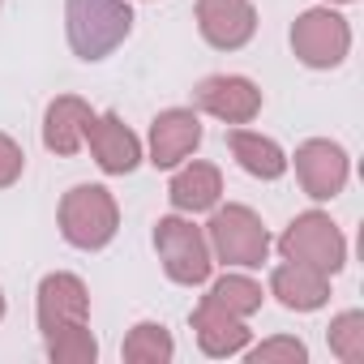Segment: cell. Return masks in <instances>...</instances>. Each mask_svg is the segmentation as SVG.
<instances>
[{
    "label": "cell",
    "mask_w": 364,
    "mask_h": 364,
    "mask_svg": "<svg viewBox=\"0 0 364 364\" xmlns=\"http://www.w3.org/2000/svg\"><path fill=\"white\" fill-rule=\"evenodd\" d=\"M0 321H5V291H0Z\"/></svg>",
    "instance_id": "25"
},
{
    "label": "cell",
    "mask_w": 364,
    "mask_h": 364,
    "mask_svg": "<svg viewBox=\"0 0 364 364\" xmlns=\"http://www.w3.org/2000/svg\"><path fill=\"white\" fill-rule=\"evenodd\" d=\"M270 296L287 313H317L330 300V274L304 262H283L270 270Z\"/></svg>",
    "instance_id": "14"
},
{
    "label": "cell",
    "mask_w": 364,
    "mask_h": 364,
    "mask_svg": "<svg viewBox=\"0 0 364 364\" xmlns=\"http://www.w3.org/2000/svg\"><path fill=\"white\" fill-rule=\"evenodd\" d=\"M228 150H232V159L253 176V180H279L291 163H287V150L274 141V137H266V133H253V129H232L228 133Z\"/></svg>",
    "instance_id": "17"
},
{
    "label": "cell",
    "mask_w": 364,
    "mask_h": 364,
    "mask_svg": "<svg viewBox=\"0 0 364 364\" xmlns=\"http://www.w3.org/2000/svg\"><path fill=\"white\" fill-rule=\"evenodd\" d=\"M86 146H90L95 163H99L107 176H129V171L141 163V141H137V133H133L116 112H103V116L90 120Z\"/></svg>",
    "instance_id": "12"
},
{
    "label": "cell",
    "mask_w": 364,
    "mask_h": 364,
    "mask_svg": "<svg viewBox=\"0 0 364 364\" xmlns=\"http://www.w3.org/2000/svg\"><path fill=\"white\" fill-rule=\"evenodd\" d=\"M287 163H296V180H300V189H304L313 202H334V198L347 189L351 159H347V150H343L338 141H330V137H309V141H300Z\"/></svg>",
    "instance_id": "8"
},
{
    "label": "cell",
    "mask_w": 364,
    "mask_h": 364,
    "mask_svg": "<svg viewBox=\"0 0 364 364\" xmlns=\"http://www.w3.org/2000/svg\"><path fill=\"white\" fill-rule=\"evenodd\" d=\"M189 326H193V334H198V347H202L206 355H215V360H232V355H240V351L249 347V338H253V330H249L245 317H236V313L210 304L206 296H202V304L193 309Z\"/></svg>",
    "instance_id": "13"
},
{
    "label": "cell",
    "mask_w": 364,
    "mask_h": 364,
    "mask_svg": "<svg viewBox=\"0 0 364 364\" xmlns=\"http://www.w3.org/2000/svg\"><path fill=\"white\" fill-rule=\"evenodd\" d=\"M22 171H26V150H22L9 133H0V189L18 185Z\"/></svg>",
    "instance_id": "23"
},
{
    "label": "cell",
    "mask_w": 364,
    "mask_h": 364,
    "mask_svg": "<svg viewBox=\"0 0 364 364\" xmlns=\"http://www.w3.org/2000/svg\"><path fill=\"white\" fill-rule=\"evenodd\" d=\"M198 31L219 52H240L257 35L253 0H198Z\"/></svg>",
    "instance_id": "11"
},
{
    "label": "cell",
    "mask_w": 364,
    "mask_h": 364,
    "mask_svg": "<svg viewBox=\"0 0 364 364\" xmlns=\"http://www.w3.org/2000/svg\"><path fill=\"white\" fill-rule=\"evenodd\" d=\"M56 223H60V236L82 249V253H99L116 240L120 232V206L112 198V189L103 185H73L65 198H60V210H56Z\"/></svg>",
    "instance_id": "2"
},
{
    "label": "cell",
    "mask_w": 364,
    "mask_h": 364,
    "mask_svg": "<svg viewBox=\"0 0 364 364\" xmlns=\"http://www.w3.org/2000/svg\"><path fill=\"white\" fill-rule=\"evenodd\" d=\"M0 5H5V0H0Z\"/></svg>",
    "instance_id": "26"
},
{
    "label": "cell",
    "mask_w": 364,
    "mask_h": 364,
    "mask_svg": "<svg viewBox=\"0 0 364 364\" xmlns=\"http://www.w3.org/2000/svg\"><path fill=\"white\" fill-rule=\"evenodd\" d=\"M223 198V171L215 163H202V159H185L180 171L171 176L167 185V202L176 215H202V210H215Z\"/></svg>",
    "instance_id": "15"
},
{
    "label": "cell",
    "mask_w": 364,
    "mask_h": 364,
    "mask_svg": "<svg viewBox=\"0 0 364 364\" xmlns=\"http://www.w3.org/2000/svg\"><path fill=\"white\" fill-rule=\"evenodd\" d=\"M154 253L163 262V274L180 287H202L215 270L206 232L189 215H163L154 223Z\"/></svg>",
    "instance_id": "4"
},
{
    "label": "cell",
    "mask_w": 364,
    "mask_h": 364,
    "mask_svg": "<svg viewBox=\"0 0 364 364\" xmlns=\"http://www.w3.org/2000/svg\"><path fill=\"white\" fill-rule=\"evenodd\" d=\"M202 232H206L210 257L223 262V266L257 270V266L270 257V232H266L262 215L249 210V206H240V202L215 206V210H210V223H206Z\"/></svg>",
    "instance_id": "3"
},
{
    "label": "cell",
    "mask_w": 364,
    "mask_h": 364,
    "mask_svg": "<svg viewBox=\"0 0 364 364\" xmlns=\"http://www.w3.org/2000/svg\"><path fill=\"white\" fill-rule=\"evenodd\" d=\"M95 116H99V112H95L86 99H77V95H56V99L48 103V112H43V146H48L52 154H60V159L77 154V150L86 146V129H90Z\"/></svg>",
    "instance_id": "16"
},
{
    "label": "cell",
    "mask_w": 364,
    "mask_h": 364,
    "mask_svg": "<svg viewBox=\"0 0 364 364\" xmlns=\"http://www.w3.org/2000/svg\"><path fill=\"white\" fill-rule=\"evenodd\" d=\"M193 103H198V112L236 129V124H249L262 116V86L245 73H210L198 82Z\"/></svg>",
    "instance_id": "9"
},
{
    "label": "cell",
    "mask_w": 364,
    "mask_h": 364,
    "mask_svg": "<svg viewBox=\"0 0 364 364\" xmlns=\"http://www.w3.org/2000/svg\"><path fill=\"white\" fill-rule=\"evenodd\" d=\"M249 364H304L309 360V347L291 334H274V338H262L257 347H245L240 351Z\"/></svg>",
    "instance_id": "22"
},
{
    "label": "cell",
    "mask_w": 364,
    "mask_h": 364,
    "mask_svg": "<svg viewBox=\"0 0 364 364\" xmlns=\"http://www.w3.org/2000/svg\"><path fill=\"white\" fill-rule=\"evenodd\" d=\"M124 360L129 364H167L176 355V343L167 334L163 321H137L129 334H124Z\"/></svg>",
    "instance_id": "18"
},
{
    "label": "cell",
    "mask_w": 364,
    "mask_h": 364,
    "mask_svg": "<svg viewBox=\"0 0 364 364\" xmlns=\"http://www.w3.org/2000/svg\"><path fill=\"white\" fill-rule=\"evenodd\" d=\"M35 317H39V334L43 343L65 334V330H82L90 326V291L77 274L69 270H52L39 279V300H35Z\"/></svg>",
    "instance_id": "7"
},
{
    "label": "cell",
    "mask_w": 364,
    "mask_h": 364,
    "mask_svg": "<svg viewBox=\"0 0 364 364\" xmlns=\"http://www.w3.org/2000/svg\"><path fill=\"white\" fill-rule=\"evenodd\" d=\"M279 253H283V262H304L326 274H338L347 266V236L338 232V223L326 210H304L283 228Z\"/></svg>",
    "instance_id": "5"
},
{
    "label": "cell",
    "mask_w": 364,
    "mask_h": 364,
    "mask_svg": "<svg viewBox=\"0 0 364 364\" xmlns=\"http://www.w3.org/2000/svg\"><path fill=\"white\" fill-rule=\"evenodd\" d=\"M330 351L343 360V364H364V313L360 309H347L338 317H330Z\"/></svg>",
    "instance_id": "20"
},
{
    "label": "cell",
    "mask_w": 364,
    "mask_h": 364,
    "mask_svg": "<svg viewBox=\"0 0 364 364\" xmlns=\"http://www.w3.org/2000/svg\"><path fill=\"white\" fill-rule=\"evenodd\" d=\"M43 347H48V360H52V364H95V360H99V338L90 334V326L65 330V334L48 338Z\"/></svg>",
    "instance_id": "21"
},
{
    "label": "cell",
    "mask_w": 364,
    "mask_h": 364,
    "mask_svg": "<svg viewBox=\"0 0 364 364\" xmlns=\"http://www.w3.org/2000/svg\"><path fill=\"white\" fill-rule=\"evenodd\" d=\"M326 5H355V0H326Z\"/></svg>",
    "instance_id": "24"
},
{
    "label": "cell",
    "mask_w": 364,
    "mask_h": 364,
    "mask_svg": "<svg viewBox=\"0 0 364 364\" xmlns=\"http://www.w3.org/2000/svg\"><path fill=\"white\" fill-rule=\"evenodd\" d=\"M133 31L129 0H65V35L77 60H107Z\"/></svg>",
    "instance_id": "1"
},
{
    "label": "cell",
    "mask_w": 364,
    "mask_h": 364,
    "mask_svg": "<svg viewBox=\"0 0 364 364\" xmlns=\"http://www.w3.org/2000/svg\"><path fill=\"white\" fill-rule=\"evenodd\" d=\"M291 52L309 69H338L351 52V26L338 9L317 5L291 22Z\"/></svg>",
    "instance_id": "6"
},
{
    "label": "cell",
    "mask_w": 364,
    "mask_h": 364,
    "mask_svg": "<svg viewBox=\"0 0 364 364\" xmlns=\"http://www.w3.org/2000/svg\"><path fill=\"white\" fill-rule=\"evenodd\" d=\"M202 146V116L198 107H167L150 120L146 133V159L154 167H180L185 159H193V150Z\"/></svg>",
    "instance_id": "10"
},
{
    "label": "cell",
    "mask_w": 364,
    "mask_h": 364,
    "mask_svg": "<svg viewBox=\"0 0 364 364\" xmlns=\"http://www.w3.org/2000/svg\"><path fill=\"white\" fill-rule=\"evenodd\" d=\"M206 300L249 321V317L262 309V300H266V296H262V283H253L249 274H223V279H215V283H210Z\"/></svg>",
    "instance_id": "19"
}]
</instances>
